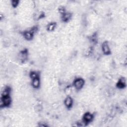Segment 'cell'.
I'll return each instance as SVG.
<instances>
[{
  "instance_id": "1",
  "label": "cell",
  "mask_w": 127,
  "mask_h": 127,
  "mask_svg": "<svg viewBox=\"0 0 127 127\" xmlns=\"http://www.w3.org/2000/svg\"><path fill=\"white\" fill-rule=\"evenodd\" d=\"M84 81L82 79L79 78L76 79L74 81V86L77 89H81L84 86Z\"/></svg>"
},
{
  "instance_id": "2",
  "label": "cell",
  "mask_w": 127,
  "mask_h": 127,
  "mask_svg": "<svg viewBox=\"0 0 127 127\" xmlns=\"http://www.w3.org/2000/svg\"><path fill=\"white\" fill-rule=\"evenodd\" d=\"M94 119V116L89 113H87L84 115L83 117V121L86 124L90 122Z\"/></svg>"
},
{
  "instance_id": "3",
  "label": "cell",
  "mask_w": 127,
  "mask_h": 127,
  "mask_svg": "<svg viewBox=\"0 0 127 127\" xmlns=\"http://www.w3.org/2000/svg\"><path fill=\"white\" fill-rule=\"evenodd\" d=\"M102 51L105 55H109L110 54V48L107 42H104L102 45Z\"/></svg>"
},
{
  "instance_id": "4",
  "label": "cell",
  "mask_w": 127,
  "mask_h": 127,
  "mask_svg": "<svg viewBox=\"0 0 127 127\" xmlns=\"http://www.w3.org/2000/svg\"><path fill=\"white\" fill-rule=\"evenodd\" d=\"M1 100L3 101L4 106H8L11 104V98L8 96H3L1 98Z\"/></svg>"
},
{
  "instance_id": "5",
  "label": "cell",
  "mask_w": 127,
  "mask_h": 127,
  "mask_svg": "<svg viewBox=\"0 0 127 127\" xmlns=\"http://www.w3.org/2000/svg\"><path fill=\"white\" fill-rule=\"evenodd\" d=\"M126 81L125 78H121L117 84V87L119 88H123L126 87Z\"/></svg>"
},
{
  "instance_id": "6",
  "label": "cell",
  "mask_w": 127,
  "mask_h": 127,
  "mask_svg": "<svg viewBox=\"0 0 127 127\" xmlns=\"http://www.w3.org/2000/svg\"><path fill=\"white\" fill-rule=\"evenodd\" d=\"M65 104L67 108H70L73 105V99L71 97H67L65 100Z\"/></svg>"
},
{
  "instance_id": "7",
  "label": "cell",
  "mask_w": 127,
  "mask_h": 127,
  "mask_svg": "<svg viewBox=\"0 0 127 127\" xmlns=\"http://www.w3.org/2000/svg\"><path fill=\"white\" fill-rule=\"evenodd\" d=\"M33 33L31 31H25L23 33V36L25 39L27 40H30L33 38Z\"/></svg>"
},
{
  "instance_id": "8",
  "label": "cell",
  "mask_w": 127,
  "mask_h": 127,
  "mask_svg": "<svg viewBox=\"0 0 127 127\" xmlns=\"http://www.w3.org/2000/svg\"><path fill=\"white\" fill-rule=\"evenodd\" d=\"M32 85L33 87L35 88L39 87L40 86V80L38 78L32 80Z\"/></svg>"
},
{
  "instance_id": "9",
  "label": "cell",
  "mask_w": 127,
  "mask_h": 127,
  "mask_svg": "<svg viewBox=\"0 0 127 127\" xmlns=\"http://www.w3.org/2000/svg\"><path fill=\"white\" fill-rule=\"evenodd\" d=\"M71 18H72L71 13H64L63 14L62 20L64 21H67L71 19Z\"/></svg>"
},
{
  "instance_id": "10",
  "label": "cell",
  "mask_w": 127,
  "mask_h": 127,
  "mask_svg": "<svg viewBox=\"0 0 127 127\" xmlns=\"http://www.w3.org/2000/svg\"><path fill=\"white\" fill-rule=\"evenodd\" d=\"M56 27V24L55 23H51L48 25L47 30L49 31H53Z\"/></svg>"
},
{
  "instance_id": "11",
  "label": "cell",
  "mask_w": 127,
  "mask_h": 127,
  "mask_svg": "<svg viewBox=\"0 0 127 127\" xmlns=\"http://www.w3.org/2000/svg\"><path fill=\"white\" fill-rule=\"evenodd\" d=\"M30 77L31 79H34L38 78V74L36 72H32L30 74Z\"/></svg>"
},
{
  "instance_id": "12",
  "label": "cell",
  "mask_w": 127,
  "mask_h": 127,
  "mask_svg": "<svg viewBox=\"0 0 127 127\" xmlns=\"http://www.w3.org/2000/svg\"><path fill=\"white\" fill-rule=\"evenodd\" d=\"M59 12H60L61 13H62V14H63L64 13H66L65 8L63 7H59Z\"/></svg>"
},
{
  "instance_id": "13",
  "label": "cell",
  "mask_w": 127,
  "mask_h": 127,
  "mask_svg": "<svg viewBox=\"0 0 127 127\" xmlns=\"http://www.w3.org/2000/svg\"><path fill=\"white\" fill-rule=\"evenodd\" d=\"M19 3V1H12V5L13 7H16L18 5Z\"/></svg>"
}]
</instances>
